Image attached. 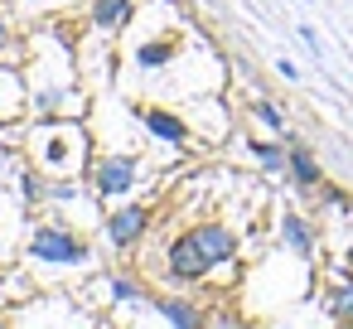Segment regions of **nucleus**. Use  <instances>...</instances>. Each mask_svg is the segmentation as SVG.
Segmentation results:
<instances>
[{
    "label": "nucleus",
    "mask_w": 353,
    "mask_h": 329,
    "mask_svg": "<svg viewBox=\"0 0 353 329\" xmlns=\"http://www.w3.org/2000/svg\"><path fill=\"white\" fill-rule=\"evenodd\" d=\"M34 150H39V170H54V175H78L83 165V136L73 126H44L34 136Z\"/></svg>",
    "instance_id": "obj_1"
},
{
    "label": "nucleus",
    "mask_w": 353,
    "mask_h": 329,
    "mask_svg": "<svg viewBox=\"0 0 353 329\" xmlns=\"http://www.w3.org/2000/svg\"><path fill=\"white\" fill-rule=\"evenodd\" d=\"M30 252H34L39 261H49V266H73V261H88V257H92L88 242H83L73 228H63V223H44V228H34Z\"/></svg>",
    "instance_id": "obj_2"
},
{
    "label": "nucleus",
    "mask_w": 353,
    "mask_h": 329,
    "mask_svg": "<svg viewBox=\"0 0 353 329\" xmlns=\"http://www.w3.org/2000/svg\"><path fill=\"white\" fill-rule=\"evenodd\" d=\"M136 175H141L136 155H102L97 170H92V189L102 199H126L136 189Z\"/></svg>",
    "instance_id": "obj_3"
},
{
    "label": "nucleus",
    "mask_w": 353,
    "mask_h": 329,
    "mask_svg": "<svg viewBox=\"0 0 353 329\" xmlns=\"http://www.w3.org/2000/svg\"><path fill=\"white\" fill-rule=\"evenodd\" d=\"M145 228H150V203H126V208H117L107 218V242L126 252V247H136L145 237Z\"/></svg>",
    "instance_id": "obj_4"
},
{
    "label": "nucleus",
    "mask_w": 353,
    "mask_h": 329,
    "mask_svg": "<svg viewBox=\"0 0 353 329\" xmlns=\"http://www.w3.org/2000/svg\"><path fill=\"white\" fill-rule=\"evenodd\" d=\"M170 276H174V281H203V276H208V257L199 252L194 232H179V237L170 242Z\"/></svg>",
    "instance_id": "obj_5"
},
{
    "label": "nucleus",
    "mask_w": 353,
    "mask_h": 329,
    "mask_svg": "<svg viewBox=\"0 0 353 329\" xmlns=\"http://www.w3.org/2000/svg\"><path fill=\"white\" fill-rule=\"evenodd\" d=\"M189 232H194L199 252L208 257V266H223V261H232V252H237V232H232L228 223H199V228H189Z\"/></svg>",
    "instance_id": "obj_6"
},
{
    "label": "nucleus",
    "mask_w": 353,
    "mask_h": 329,
    "mask_svg": "<svg viewBox=\"0 0 353 329\" xmlns=\"http://www.w3.org/2000/svg\"><path fill=\"white\" fill-rule=\"evenodd\" d=\"M285 170H290L295 189H319V184H324V170H319V160H314V150H310V146H290Z\"/></svg>",
    "instance_id": "obj_7"
},
{
    "label": "nucleus",
    "mask_w": 353,
    "mask_h": 329,
    "mask_svg": "<svg viewBox=\"0 0 353 329\" xmlns=\"http://www.w3.org/2000/svg\"><path fill=\"white\" fill-rule=\"evenodd\" d=\"M281 232H285V247H290L295 257H305V261L314 257V228H310L300 213H285V218H281Z\"/></svg>",
    "instance_id": "obj_8"
},
{
    "label": "nucleus",
    "mask_w": 353,
    "mask_h": 329,
    "mask_svg": "<svg viewBox=\"0 0 353 329\" xmlns=\"http://www.w3.org/2000/svg\"><path fill=\"white\" fill-rule=\"evenodd\" d=\"M324 310H329V319H334V324H353V276H343V281H334V286H329Z\"/></svg>",
    "instance_id": "obj_9"
},
{
    "label": "nucleus",
    "mask_w": 353,
    "mask_h": 329,
    "mask_svg": "<svg viewBox=\"0 0 353 329\" xmlns=\"http://www.w3.org/2000/svg\"><path fill=\"white\" fill-rule=\"evenodd\" d=\"M141 126H145L150 136H160V141H170V146H179V141L189 136L179 117H170V112H155V107H150V112H141Z\"/></svg>",
    "instance_id": "obj_10"
},
{
    "label": "nucleus",
    "mask_w": 353,
    "mask_h": 329,
    "mask_svg": "<svg viewBox=\"0 0 353 329\" xmlns=\"http://www.w3.org/2000/svg\"><path fill=\"white\" fill-rule=\"evenodd\" d=\"M170 324H179V329H194V324H203V315L189 305V300H179V295H165V300H150Z\"/></svg>",
    "instance_id": "obj_11"
},
{
    "label": "nucleus",
    "mask_w": 353,
    "mask_h": 329,
    "mask_svg": "<svg viewBox=\"0 0 353 329\" xmlns=\"http://www.w3.org/2000/svg\"><path fill=\"white\" fill-rule=\"evenodd\" d=\"M126 20H131V0H97V6H92V25L97 30H112L117 34Z\"/></svg>",
    "instance_id": "obj_12"
},
{
    "label": "nucleus",
    "mask_w": 353,
    "mask_h": 329,
    "mask_svg": "<svg viewBox=\"0 0 353 329\" xmlns=\"http://www.w3.org/2000/svg\"><path fill=\"white\" fill-rule=\"evenodd\" d=\"M252 155H256V165H266V175H285V160H290L285 146H276V141H252Z\"/></svg>",
    "instance_id": "obj_13"
},
{
    "label": "nucleus",
    "mask_w": 353,
    "mask_h": 329,
    "mask_svg": "<svg viewBox=\"0 0 353 329\" xmlns=\"http://www.w3.org/2000/svg\"><path fill=\"white\" fill-rule=\"evenodd\" d=\"M252 112H256V121H261V126H271V131H281V126H285V117H281V107H276L271 97H261Z\"/></svg>",
    "instance_id": "obj_14"
},
{
    "label": "nucleus",
    "mask_w": 353,
    "mask_h": 329,
    "mask_svg": "<svg viewBox=\"0 0 353 329\" xmlns=\"http://www.w3.org/2000/svg\"><path fill=\"white\" fill-rule=\"evenodd\" d=\"M107 290H112V300H145V290H141L136 281H126V276H112Z\"/></svg>",
    "instance_id": "obj_15"
},
{
    "label": "nucleus",
    "mask_w": 353,
    "mask_h": 329,
    "mask_svg": "<svg viewBox=\"0 0 353 329\" xmlns=\"http://www.w3.org/2000/svg\"><path fill=\"white\" fill-rule=\"evenodd\" d=\"M324 189H329V184H324ZM324 199H329V203H334V208H343V213H348V208H353V199H348V194H343V189H329V194H324Z\"/></svg>",
    "instance_id": "obj_16"
},
{
    "label": "nucleus",
    "mask_w": 353,
    "mask_h": 329,
    "mask_svg": "<svg viewBox=\"0 0 353 329\" xmlns=\"http://www.w3.org/2000/svg\"><path fill=\"white\" fill-rule=\"evenodd\" d=\"M10 44H15V39H10V20L0 15V54H10Z\"/></svg>",
    "instance_id": "obj_17"
},
{
    "label": "nucleus",
    "mask_w": 353,
    "mask_h": 329,
    "mask_svg": "<svg viewBox=\"0 0 353 329\" xmlns=\"http://www.w3.org/2000/svg\"><path fill=\"white\" fill-rule=\"evenodd\" d=\"M343 271H348V276H353V242H348V247H343Z\"/></svg>",
    "instance_id": "obj_18"
}]
</instances>
